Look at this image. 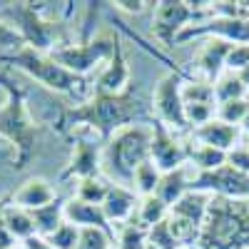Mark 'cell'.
Masks as SVG:
<instances>
[{"mask_svg": "<svg viewBox=\"0 0 249 249\" xmlns=\"http://www.w3.org/2000/svg\"><path fill=\"white\" fill-rule=\"evenodd\" d=\"M107 190H110V179L97 175V177L80 179L75 197L82 199V202H90V204H102V202H105V197H107Z\"/></svg>", "mask_w": 249, "mask_h": 249, "instance_id": "4316f807", "label": "cell"}, {"mask_svg": "<svg viewBox=\"0 0 249 249\" xmlns=\"http://www.w3.org/2000/svg\"><path fill=\"white\" fill-rule=\"evenodd\" d=\"M147 244H152L157 249H182L179 239L175 237L172 227H170V219H164V222L155 224L152 230H147Z\"/></svg>", "mask_w": 249, "mask_h": 249, "instance_id": "f546056e", "label": "cell"}, {"mask_svg": "<svg viewBox=\"0 0 249 249\" xmlns=\"http://www.w3.org/2000/svg\"><path fill=\"white\" fill-rule=\"evenodd\" d=\"M239 130H242V137H244V140H247V144H249V112H247L244 122L239 124Z\"/></svg>", "mask_w": 249, "mask_h": 249, "instance_id": "ab89813d", "label": "cell"}, {"mask_svg": "<svg viewBox=\"0 0 249 249\" xmlns=\"http://www.w3.org/2000/svg\"><path fill=\"white\" fill-rule=\"evenodd\" d=\"M130 65H127V57L122 53V43H117L115 55L105 62L102 72L95 80V92L97 95H124L127 90H132L130 85Z\"/></svg>", "mask_w": 249, "mask_h": 249, "instance_id": "4fadbf2b", "label": "cell"}, {"mask_svg": "<svg viewBox=\"0 0 249 249\" xmlns=\"http://www.w3.org/2000/svg\"><path fill=\"white\" fill-rule=\"evenodd\" d=\"M212 3H184V0H162L155 3L152 33L160 43L175 45L177 37L199 20V13H210Z\"/></svg>", "mask_w": 249, "mask_h": 249, "instance_id": "ba28073f", "label": "cell"}, {"mask_svg": "<svg viewBox=\"0 0 249 249\" xmlns=\"http://www.w3.org/2000/svg\"><path fill=\"white\" fill-rule=\"evenodd\" d=\"M249 65V45H232L227 55V70L230 72H242Z\"/></svg>", "mask_w": 249, "mask_h": 249, "instance_id": "836d02e7", "label": "cell"}, {"mask_svg": "<svg viewBox=\"0 0 249 249\" xmlns=\"http://www.w3.org/2000/svg\"><path fill=\"white\" fill-rule=\"evenodd\" d=\"M3 217H5V224L10 234L18 239V242H28L30 237H35V219H33V212L23 210L13 202V197H8L5 202V210H3Z\"/></svg>", "mask_w": 249, "mask_h": 249, "instance_id": "44dd1931", "label": "cell"}, {"mask_svg": "<svg viewBox=\"0 0 249 249\" xmlns=\"http://www.w3.org/2000/svg\"><path fill=\"white\" fill-rule=\"evenodd\" d=\"M249 112V97H242V100H230V102H219L217 105V120L227 122V124H234V127H239V124L244 122Z\"/></svg>", "mask_w": 249, "mask_h": 249, "instance_id": "f1b7e54d", "label": "cell"}, {"mask_svg": "<svg viewBox=\"0 0 249 249\" xmlns=\"http://www.w3.org/2000/svg\"><path fill=\"white\" fill-rule=\"evenodd\" d=\"M3 60L10 62V65H15L20 72H25L28 77L37 80L40 85L53 90V92L75 95L80 90V85L85 82V77H80V75L70 72L68 68H62L50 53H40V50H33L28 45L15 50V53H5Z\"/></svg>", "mask_w": 249, "mask_h": 249, "instance_id": "5b68a950", "label": "cell"}, {"mask_svg": "<svg viewBox=\"0 0 249 249\" xmlns=\"http://www.w3.org/2000/svg\"><path fill=\"white\" fill-rule=\"evenodd\" d=\"M150 107L144 100L127 90L124 95H92L77 107H68L57 120V130L68 132L75 127H85L102 142H107L117 130L135 122H150Z\"/></svg>", "mask_w": 249, "mask_h": 249, "instance_id": "6da1fadb", "label": "cell"}, {"mask_svg": "<svg viewBox=\"0 0 249 249\" xmlns=\"http://www.w3.org/2000/svg\"><path fill=\"white\" fill-rule=\"evenodd\" d=\"M120 37L112 33H100L92 37H85L82 43H70V45H60L57 50H53L50 55L60 62L62 68H68L70 72L85 77L88 72H92L100 62H107L115 50H117Z\"/></svg>", "mask_w": 249, "mask_h": 249, "instance_id": "52a82bcc", "label": "cell"}, {"mask_svg": "<svg viewBox=\"0 0 249 249\" xmlns=\"http://www.w3.org/2000/svg\"><path fill=\"white\" fill-rule=\"evenodd\" d=\"M150 160L162 172H172V170L187 167V162H190V147H187L182 140H177V135L170 127H164L162 122L152 120V152H150Z\"/></svg>", "mask_w": 249, "mask_h": 249, "instance_id": "8fae6325", "label": "cell"}, {"mask_svg": "<svg viewBox=\"0 0 249 249\" xmlns=\"http://www.w3.org/2000/svg\"><path fill=\"white\" fill-rule=\"evenodd\" d=\"M230 50H232V43L219 40V37H207V43L202 45V50L197 55V65L210 82H214L227 70V55H230Z\"/></svg>", "mask_w": 249, "mask_h": 249, "instance_id": "ac0fdd59", "label": "cell"}, {"mask_svg": "<svg viewBox=\"0 0 249 249\" xmlns=\"http://www.w3.org/2000/svg\"><path fill=\"white\" fill-rule=\"evenodd\" d=\"M102 172V144L92 140H77L70 152L68 167L62 170V179H88Z\"/></svg>", "mask_w": 249, "mask_h": 249, "instance_id": "7c38bea8", "label": "cell"}, {"mask_svg": "<svg viewBox=\"0 0 249 249\" xmlns=\"http://www.w3.org/2000/svg\"><path fill=\"white\" fill-rule=\"evenodd\" d=\"M65 222L80 227V230H88V227H97V230H105L115 237L112 224L107 222L105 212H102V204H90V202H82L77 197L65 202Z\"/></svg>", "mask_w": 249, "mask_h": 249, "instance_id": "e0dca14e", "label": "cell"}, {"mask_svg": "<svg viewBox=\"0 0 249 249\" xmlns=\"http://www.w3.org/2000/svg\"><path fill=\"white\" fill-rule=\"evenodd\" d=\"M5 164H13L15 167V150L10 144H0V170H3Z\"/></svg>", "mask_w": 249, "mask_h": 249, "instance_id": "74e56055", "label": "cell"}, {"mask_svg": "<svg viewBox=\"0 0 249 249\" xmlns=\"http://www.w3.org/2000/svg\"><path fill=\"white\" fill-rule=\"evenodd\" d=\"M214 95H217V105L219 102H230V100H242V97H249L247 88H244V82L237 72H230V70H224L214 82Z\"/></svg>", "mask_w": 249, "mask_h": 249, "instance_id": "d4e9b609", "label": "cell"}, {"mask_svg": "<svg viewBox=\"0 0 249 249\" xmlns=\"http://www.w3.org/2000/svg\"><path fill=\"white\" fill-rule=\"evenodd\" d=\"M0 90L5 92V102L0 105V140L15 150V170H23L35 152L37 124L30 115L25 90L10 72H0Z\"/></svg>", "mask_w": 249, "mask_h": 249, "instance_id": "7a4b0ae2", "label": "cell"}, {"mask_svg": "<svg viewBox=\"0 0 249 249\" xmlns=\"http://www.w3.org/2000/svg\"><path fill=\"white\" fill-rule=\"evenodd\" d=\"M5 202H8V197H0V249H8V247H13V244H18V239L10 234V230H8V224H5V217H3V210H5Z\"/></svg>", "mask_w": 249, "mask_h": 249, "instance_id": "d590c367", "label": "cell"}, {"mask_svg": "<svg viewBox=\"0 0 249 249\" xmlns=\"http://www.w3.org/2000/svg\"><path fill=\"white\" fill-rule=\"evenodd\" d=\"M162 179V170L157 167V164L152 160L142 162L140 167L135 170V177H132V190L140 195V197H150L157 192V184Z\"/></svg>", "mask_w": 249, "mask_h": 249, "instance_id": "484cf974", "label": "cell"}, {"mask_svg": "<svg viewBox=\"0 0 249 249\" xmlns=\"http://www.w3.org/2000/svg\"><path fill=\"white\" fill-rule=\"evenodd\" d=\"M8 249H28L23 242H18V244H13V247H8Z\"/></svg>", "mask_w": 249, "mask_h": 249, "instance_id": "b9f144b4", "label": "cell"}, {"mask_svg": "<svg viewBox=\"0 0 249 249\" xmlns=\"http://www.w3.org/2000/svg\"><path fill=\"white\" fill-rule=\"evenodd\" d=\"M20 48H25L23 35L15 30V25H10L8 20L0 18V50H10V53H15V50H20Z\"/></svg>", "mask_w": 249, "mask_h": 249, "instance_id": "d6a6232c", "label": "cell"}, {"mask_svg": "<svg viewBox=\"0 0 249 249\" xmlns=\"http://www.w3.org/2000/svg\"><path fill=\"white\" fill-rule=\"evenodd\" d=\"M147 247V230L137 222H127L117 230V249H144Z\"/></svg>", "mask_w": 249, "mask_h": 249, "instance_id": "83f0119b", "label": "cell"}, {"mask_svg": "<svg viewBox=\"0 0 249 249\" xmlns=\"http://www.w3.org/2000/svg\"><path fill=\"white\" fill-rule=\"evenodd\" d=\"M10 197L18 207H23V210H28V212H35V210H40V207L55 202L57 192L45 177H28Z\"/></svg>", "mask_w": 249, "mask_h": 249, "instance_id": "2e32d148", "label": "cell"}, {"mask_svg": "<svg viewBox=\"0 0 249 249\" xmlns=\"http://www.w3.org/2000/svg\"><path fill=\"white\" fill-rule=\"evenodd\" d=\"M48 3H10L8 13L15 20V30L23 35L25 45L40 53H53L60 43V23L45 15Z\"/></svg>", "mask_w": 249, "mask_h": 249, "instance_id": "8992f818", "label": "cell"}, {"mask_svg": "<svg viewBox=\"0 0 249 249\" xmlns=\"http://www.w3.org/2000/svg\"><path fill=\"white\" fill-rule=\"evenodd\" d=\"M210 202H212V195L199 192V190H190L170 210V214H175V217H179V219L190 222V224H195V227L202 230L204 217H207V212H210Z\"/></svg>", "mask_w": 249, "mask_h": 249, "instance_id": "ffe728a7", "label": "cell"}, {"mask_svg": "<svg viewBox=\"0 0 249 249\" xmlns=\"http://www.w3.org/2000/svg\"><path fill=\"white\" fill-rule=\"evenodd\" d=\"M33 219H35V234L40 237H50L60 230V224H65V202L62 199H55L45 207L33 212Z\"/></svg>", "mask_w": 249, "mask_h": 249, "instance_id": "7402d4cb", "label": "cell"}, {"mask_svg": "<svg viewBox=\"0 0 249 249\" xmlns=\"http://www.w3.org/2000/svg\"><path fill=\"white\" fill-rule=\"evenodd\" d=\"M197 249H249V199L212 197Z\"/></svg>", "mask_w": 249, "mask_h": 249, "instance_id": "277c9868", "label": "cell"}, {"mask_svg": "<svg viewBox=\"0 0 249 249\" xmlns=\"http://www.w3.org/2000/svg\"><path fill=\"white\" fill-rule=\"evenodd\" d=\"M117 10L122 13H132V15H140L144 8H147L150 3H144V0H117V3H112Z\"/></svg>", "mask_w": 249, "mask_h": 249, "instance_id": "8d00e7d4", "label": "cell"}, {"mask_svg": "<svg viewBox=\"0 0 249 249\" xmlns=\"http://www.w3.org/2000/svg\"><path fill=\"white\" fill-rule=\"evenodd\" d=\"M45 239H48L55 249H75L77 242H80V227L65 222V224H60V230H57L55 234H50V237H45Z\"/></svg>", "mask_w": 249, "mask_h": 249, "instance_id": "1f68e13d", "label": "cell"}, {"mask_svg": "<svg viewBox=\"0 0 249 249\" xmlns=\"http://www.w3.org/2000/svg\"><path fill=\"white\" fill-rule=\"evenodd\" d=\"M152 122H135L117 130L102 144V175L112 184L132 187L135 170L150 160Z\"/></svg>", "mask_w": 249, "mask_h": 249, "instance_id": "3957f363", "label": "cell"}, {"mask_svg": "<svg viewBox=\"0 0 249 249\" xmlns=\"http://www.w3.org/2000/svg\"><path fill=\"white\" fill-rule=\"evenodd\" d=\"M137 204H140V195L132 190V187H124V184H112L110 182V190H107V197L102 202V212H105L107 222L122 227L135 219V212H137Z\"/></svg>", "mask_w": 249, "mask_h": 249, "instance_id": "5bb4252c", "label": "cell"}, {"mask_svg": "<svg viewBox=\"0 0 249 249\" xmlns=\"http://www.w3.org/2000/svg\"><path fill=\"white\" fill-rule=\"evenodd\" d=\"M170 217V207L164 204L157 195H150V197H140V204H137V212H135V219L144 227V230H152L155 224L164 222Z\"/></svg>", "mask_w": 249, "mask_h": 249, "instance_id": "603a6c76", "label": "cell"}, {"mask_svg": "<svg viewBox=\"0 0 249 249\" xmlns=\"http://www.w3.org/2000/svg\"><path fill=\"white\" fill-rule=\"evenodd\" d=\"M115 237L105 230H97V227H88V230H80V242L75 249H112Z\"/></svg>", "mask_w": 249, "mask_h": 249, "instance_id": "4dcf8cb0", "label": "cell"}, {"mask_svg": "<svg viewBox=\"0 0 249 249\" xmlns=\"http://www.w3.org/2000/svg\"><path fill=\"white\" fill-rule=\"evenodd\" d=\"M187 164L197 167V172H214V170H219V167L227 164V152L197 142L195 147H190V162Z\"/></svg>", "mask_w": 249, "mask_h": 249, "instance_id": "cb8c5ba5", "label": "cell"}, {"mask_svg": "<svg viewBox=\"0 0 249 249\" xmlns=\"http://www.w3.org/2000/svg\"><path fill=\"white\" fill-rule=\"evenodd\" d=\"M247 8H249V3H247Z\"/></svg>", "mask_w": 249, "mask_h": 249, "instance_id": "ee69618b", "label": "cell"}, {"mask_svg": "<svg viewBox=\"0 0 249 249\" xmlns=\"http://www.w3.org/2000/svg\"><path fill=\"white\" fill-rule=\"evenodd\" d=\"M190 190H192V175H190V164H187V167H179L172 172H162V179L157 184L155 195L172 210Z\"/></svg>", "mask_w": 249, "mask_h": 249, "instance_id": "d6986e66", "label": "cell"}, {"mask_svg": "<svg viewBox=\"0 0 249 249\" xmlns=\"http://www.w3.org/2000/svg\"><path fill=\"white\" fill-rule=\"evenodd\" d=\"M152 115L157 117V122H162L164 127L175 130H187V117H184V100H182V72L170 70L164 72L157 85L152 90Z\"/></svg>", "mask_w": 249, "mask_h": 249, "instance_id": "9c48e42d", "label": "cell"}, {"mask_svg": "<svg viewBox=\"0 0 249 249\" xmlns=\"http://www.w3.org/2000/svg\"><path fill=\"white\" fill-rule=\"evenodd\" d=\"M192 135L199 144H210V147H217L227 155L242 144V130L234 127V124H227V122L217 120V117L210 120L207 124H202V127L192 130Z\"/></svg>", "mask_w": 249, "mask_h": 249, "instance_id": "9a60e30c", "label": "cell"}, {"mask_svg": "<svg viewBox=\"0 0 249 249\" xmlns=\"http://www.w3.org/2000/svg\"><path fill=\"white\" fill-rule=\"evenodd\" d=\"M219 37L232 45H249V18H210L197 20L187 28L177 43H187L192 37Z\"/></svg>", "mask_w": 249, "mask_h": 249, "instance_id": "30bf717a", "label": "cell"}, {"mask_svg": "<svg viewBox=\"0 0 249 249\" xmlns=\"http://www.w3.org/2000/svg\"><path fill=\"white\" fill-rule=\"evenodd\" d=\"M182 249H197V247H182Z\"/></svg>", "mask_w": 249, "mask_h": 249, "instance_id": "7bdbcfd3", "label": "cell"}, {"mask_svg": "<svg viewBox=\"0 0 249 249\" xmlns=\"http://www.w3.org/2000/svg\"><path fill=\"white\" fill-rule=\"evenodd\" d=\"M23 244H25L28 249H55V247H53V244H50L45 237H40V234L30 237V239H28V242H23Z\"/></svg>", "mask_w": 249, "mask_h": 249, "instance_id": "f35d334b", "label": "cell"}, {"mask_svg": "<svg viewBox=\"0 0 249 249\" xmlns=\"http://www.w3.org/2000/svg\"><path fill=\"white\" fill-rule=\"evenodd\" d=\"M227 164L244 175H249V144H239V147H234L230 155H227Z\"/></svg>", "mask_w": 249, "mask_h": 249, "instance_id": "e575fe53", "label": "cell"}, {"mask_svg": "<svg viewBox=\"0 0 249 249\" xmlns=\"http://www.w3.org/2000/svg\"><path fill=\"white\" fill-rule=\"evenodd\" d=\"M239 77H242V82H244V88H247V92H249V65L242 70V72H237Z\"/></svg>", "mask_w": 249, "mask_h": 249, "instance_id": "60d3db41", "label": "cell"}]
</instances>
